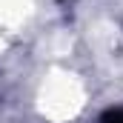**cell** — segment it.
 Listing matches in <instances>:
<instances>
[{"label":"cell","instance_id":"obj_1","mask_svg":"<svg viewBox=\"0 0 123 123\" xmlns=\"http://www.w3.org/2000/svg\"><path fill=\"white\" fill-rule=\"evenodd\" d=\"M100 123H123V109H109L100 117Z\"/></svg>","mask_w":123,"mask_h":123}]
</instances>
